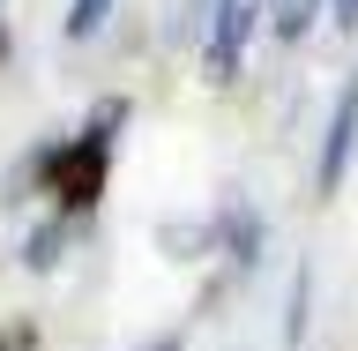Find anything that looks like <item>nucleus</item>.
<instances>
[{"instance_id":"obj_5","label":"nucleus","mask_w":358,"mask_h":351,"mask_svg":"<svg viewBox=\"0 0 358 351\" xmlns=\"http://www.w3.org/2000/svg\"><path fill=\"white\" fill-rule=\"evenodd\" d=\"M60 247H67V217H52V224H38L30 240H22V269H60Z\"/></svg>"},{"instance_id":"obj_10","label":"nucleus","mask_w":358,"mask_h":351,"mask_svg":"<svg viewBox=\"0 0 358 351\" xmlns=\"http://www.w3.org/2000/svg\"><path fill=\"white\" fill-rule=\"evenodd\" d=\"M142 351H179V336H157V344H142Z\"/></svg>"},{"instance_id":"obj_2","label":"nucleus","mask_w":358,"mask_h":351,"mask_svg":"<svg viewBox=\"0 0 358 351\" xmlns=\"http://www.w3.org/2000/svg\"><path fill=\"white\" fill-rule=\"evenodd\" d=\"M351 150H358V67L343 75V90H336L329 135H321V165H313V195H336V187H343V172H351Z\"/></svg>"},{"instance_id":"obj_3","label":"nucleus","mask_w":358,"mask_h":351,"mask_svg":"<svg viewBox=\"0 0 358 351\" xmlns=\"http://www.w3.org/2000/svg\"><path fill=\"white\" fill-rule=\"evenodd\" d=\"M254 0H217L209 8V45H201V67H209V83H231L239 75V53H246V38H254Z\"/></svg>"},{"instance_id":"obj_8","label":"nucleus","mask_w":358,"mask_h":351,"mask_svg":"<svg viewBox=\"0 0 358 351\" xmlns=\"http://www.w3.org/2000/svg\"><path fill=\"white\" fill-rule=\"evenodd\" d=\"M329 15H336V30H358V0H329Z\"/></svg>"},{"instance_id":"obj_7","label":"nucleus","mask_w":358,"mask_h":351,"mask_svg":"<svg viewBox=\"0 0 358 351\" xmlns=\"http://www.w3.org/2000/svg\"><path fill=\"white\" fill-rule=\"evenodd\" d=\"M105 15H112V0H75V8H67V38H97Z\"/></svg>"},{"instance_id":"obj_9","label":"nucleus","mask_w":358,"mask_h":351,"mask_svg":"<svg viewBox=\"0 0 358 351\" xmlns=\"http://www.w3.org/2000/svg\"><path fill=\"white\" fill-rule=\"evenodd\" d=\"M22 344H30V329H8V336H0V351H22Z\"/></svg>"},{"instance_id":"obj_6","label":"nucleus","mask_w":358,"mask_h":351,"mask_svg":"<svg viewBox=\"0 0 358 351\" xmlns=\"http://www.w3.org/2000/svg\"><path fill=\"white\" fill-rule=\"evenodd\" d=\"M313 15H321V0H268V30H276V38L284 45H299L313 30Z\"/></svg>"},{"instance_id":"obj_1","label":"nucleus","mask_w":358,"mask_h":351,"mask_svg":"<svg viewBox=\"0 0 358 351\" xmlns=\"http://www.w3.org/2000/svg\"><path fill=\"white\" fill-rule=\"evenodd\" d=\"M112 120H120V105H105L97 120H90V135L75 142V150H60L52 157V195L67 202V209H90L97 202V187H105V142H112Z\"/></svg>"},{"instance_id":"obj_4","label":"nucleus","mask_w":358,"mask_h":351,"mask_svg":"<svg viewBox=\"0 0 358 351\" xmlns=\"http://www.w3.org/2000/svg\"><path fill=\"white\" fill-rule=\"evenodd\" d=\"M224 247H231V262H239V269L262 262V217H254L246 202H224Z\"/></svg>"}]
</instances>
